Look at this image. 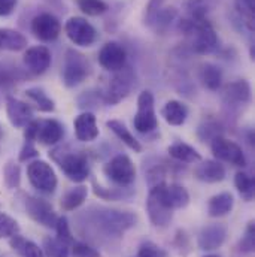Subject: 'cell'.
<instances>
[{"mask_svg":"<svg viewBox=\"0 0 255 257\" xmlns=\"http://www.w3.org/2000/svg\"><path fill=\"white\" fill-rule=\"evenodd\" d=\"M96 212L85 211V215L90 217L96 230H99L105 238H120L124 232L136 226L137 215L130 211H120L112 208H94Z\"/></svg>","mask_w":255,"mask_h":257,"instance_id":"1","label":"cell"},{"mask_svg":"<svg viewBox=\"0 0 255 257\" xmlns=\"http://www.w3.org/2000/svg\"><path fill=\"white\" fill-rule=\"evenodd\" d=\"M50 156L57 162L63 174L73 183H84L90 177V165L87 156L76 151H63V148H56Z\"/></svg>","mask_w":255,"mask_h":257,"instance_id":"2","label":"cell"},{"mask_svg":"<svg viewBox=\"0 0 255 257\" xmlns=\"http://www.w3.org/2000/svg\"><path fill=\"white\" fill-rule=\"evenodd\" d=\"M90 75V63L87 57L75 50H67L64 56L62 81L66 87L73 88L82 84Z\"/></svg>","mask_w":255,"mask_h":257,"instance_id":"3","label":"cell"},{"mask_svg":"<svg viewBox=\"0 0 255 257\" xmlns=\"http://www.w3.org/2000/svg\"><path fill=\"white\" fill-rule=\"evenodd\" d=\"M133 126L139 133H151L158 127L155 114V99L149 90H143L137 97V112L133 118Z\"/></svg>","mask_w":255,"mask_h":257,"instance_id":"4","label":"cell"},{"mask_svg":"<svg viewBox=\"0 0 255 257\" xmlns=\"http://www.w3.org/2000/svg\"><path fill=\"white\" fill-rule=\"evenodd\" d=\"M103 174L114 184L128 187L136 180V166L127 154H117L103 166Z\"/></svg>","mask_w":255,"mask_h":257,"instance_id":"5","label":"cell"},{"mask_svg":"<svg viewBox=\"0 0 255 257\" xmlns=\"http://www.w3.org/2000/svg\"><path fill=\"white\" fill-rule=\"evenodd\" d=\"M27 178L30 184L44 194H51L56 192L59 180L50 163L45 160H35L27 166Z\"/></svg>","mask_w":255,"mask_h":257,"instance_id":"6","label":"cell"},{"mask_svg":"<svg viewBox=\"0 0 255 257\" xmlns=\"http://www.w3.org/2000/svg\"><path fill=\"white\" fill-rule=\"evenodd\" d=\"M134 85V72L124 66L123 69L117 70L115 75L112 76L109 87L106 90V93L103 94V100L108 105H117L120 103L123 99H126L131 88Z\"/></svg>","mask_w":255,"mask_h":257,"instance_id":"7","label":"cell"},{"mask_svg":"<svg viewBox=\"0 0 255 257\" xmlns=\"http://www.w3.org/2000/svg\"><path fill=\"white\" fill-rule=\"evenodd\" d=\"M191 35L192 50L197 54H201V56L212 54L219 47V38H218L215 29L212 27V24L206 18L197 20Z\"/></svg>","mask_w":255,"mask_h":257,"instance_id":"8","label":"cell"},{"mask_svg":"<svg viewBox=\"0 0 255 257\" xmlns=\"http://www.w3.org/2000/svg\"><path fill=\"white\" fill-rule=\"evenodd\" d=\"M210 150H212L213 156L221 162H225V163H230V165L239 166V168L246 166L245 153H243L242 147L239 144H236L234 141H230V139L218 135V136L212 138Z\"/></svg>","mask_w":255,"mask_h":257,"instance_id":"9","label":"cell"},{"mask_svg":"<svg viewBox=\"0 0 255 257\" xmlns=\"http://www.w3.org/2000/svg\"><path fill=\"white\" fill-rule=\"evenodd\" d=\"M66 36L78 47H91L97 41V30L82 17H70L64 24Z\"/></svg>","mask_w":255,"mask_h":257,"instance_id":"10","label":"cell"},{"mask_svg":"<svg viewBox=\"0 0 255 257\" xmlns=\"http://www.w3.org/2000/svg\"><path fill=\"white\" fill-rule=\"evenodd\" d=\"M24 208H26L27 215L38 224H41L44 227H56L59 215L56 214L53 205L48 200H45L42 197L26 194L24 196Z\"/></svg>","mask_w":255,"mask_h":257,"instance_id":"11","label":"cell"},{"mask_svg":"<svg viewBox=\"0 0 255 257\" xmlns=\"http://www.w3.org/2000/svg\"><path fill=\"white\" fill-rule=\"evenodd\" d=\"M146 212L155 227H167L173 218V211L163 202L158 184L152 186L146 199Z\"/></svg>","mask_w":255,"mask_h":257,"instance_id":"12","label":"cell"},{"mask_svg":"<svg viewBox=\"0 0 255 257\" xmlns=\"http://www.w3.org/2000/svg\"><path fill=\"white\" fill-rule=\"evenodd\" d=\"M30 30L36 39L42 42H53L62 33V23L56 15L50 12H44L32 20Z\"/></svg>","mask_w":255,"mask_h":257,"instance_id":"13","label":"cell"},{"mask_svg":"<svg viewBox=\"0 0 255 257\" xmlns=\"http://www.w3.org/2000/svg\"><path fill=\"white\" fill-rule=\"evenodd\" d=\"M228 236V229L222 223H212L204 226L197 238L198 248L203 251H213L222 247Z\"/></svg>","mask_w":255,"mask_h":257,"instance_id":"14","label":"cell"},{"mask_svg":"<svg viewBox=\"0 0 255 257\" xmlns=\"http://www.w3.org/2000/svg\"><path fill=\"white\" fill-rule=\"evenodd\" d=\"M127 62V51L118 42H108L99 51V63L109 72H117L123 69Z\"/></svg>","mask_w":255,"mask_h":257,"instance_id":"15","label":"cell"},{"mask_svg":"<svg viewBox=\"0 0 255 257\" xmlns=\"http://www.w3.org/2000/svg\"><path fill=\"white\" fill-rule=\"evenodd\" d=\"M23 62L27 70L35 75L45 73L53 63V54L45 45H35L26 50L23 56Z\"/></svg>","mask_w":255,"mask_h":257,"instance_id":"16","label":"cell"},{"mask_svg":"<svg viewBox=\"0 0 255 257\" xmlns=\"http://www.w3.org/2000/svg\"><path fill=\"white\" fill-rule=\"evenodd\" d=\"M6 114L14 127H26L33 118V109L29 103L9 96L6 99Z\"/></svg>","mask_w":255,"mask_h":257,"instance_id":"17","label":"cell"},{"mask_svg":"<svg viewBox=\"0 0 255 257\" xmlns=\"http://www.w3.org/2000/svg\"><path fill=\"white\" fill-rule=\"evenodd\" d=\"M160 194L163 202L167 205V208H170L172 211L175 209H182L190 203V193L187 192V189L181 184H166V183H160L158 184Z\"/></svg>","mask_w":255,"mask_h":257,"instance_id":"18","label":"cell"},{"mask_svg":"<svg viewBox=\"0 0 255 257\" xmlns=\"http://www.w3.org/2000/svg\"><path fill=\"white\" fill-rule=\"evenodd\" d=\"M251 85L246 79H237L227 84L222 90V99L227 105L240 106L251 102Z\"/></svg>","mask_w":255,"mask_h":257,"instance_id":"19","label":"cell"},{"mask_svg":"<svg viewBox=\"0 0 255 257\" xmlns=\"http://www.w3.org/2000/svg\"><path fill=\"white\" fill-rule=\"evenodd\" d=\"M73 128H75L76 139L81 142H91V141L97 139V136H99L96 115L90 111H85L75 118Z\"/></svg>","mask_w":255,"mask_h":257,"instance_id":"20","label":"cell"},{"mask_svg":"<svg viewBox=\"0 0 255 257\" xmlns=\"http://www.w3.org/2000/svg\"><path fill=\"white\" fill-rule=\"evenodd\" d=\"M225 174L227 171L224 165H221L218 160H204L200 165H197L194 169V177L198 181H203L207 184L221 183L225 178Z\"/></svg>","mask_w":255,"mask_h":257,"instance_id":"21","label":"cell"},{"mask_svg":"<svg viewBox=\"0 0 255 257\" xmlns=\"http://www.w3.org/2000/svg\"><path fill=\"white\" fill-rule=\"evenodd\" d=\"M63 136L64 126L60 121H57L54 118L39 121L36 141H39L42 145H56L63 139Z\"/></svg>","mask_w":255,"mask_h":257,"instance_id":"22","label":"cell"},{"mask_svg":"<svg viewBox=\"0 0 255 257\" xmlns=\"http://www.w3.org/2000/svg\"><path fill=\"white\" fill-rule=\"evenodd\" d=\"M233 206H234V197L231 193H218L209 199L207 214H209V217H213V218L225 217L227 214H230L233 211Z\"/></svg>","mask_w":255,"mask_h":257,"instance_id":"23","label":"cell"},{"mask_svg":"<svg viewBox=\"0 0 255 257\" xmlns=\"http://www.w3.org/2000/svg\"><path fill=\"white\" fill-rule=\"evenodd\" d=\"M161 115L170 126H182L188 118V106L179 100H169L163 109Z\"/></svg>","mask_w":255,"mask_h":257,"instance_id":"24","label":"cell"},{"mask_svg":"<svg viewBox=\"0 0 255 257\" xmlns=\"http://www.w3.org/2000/svg\"><path fill=\"white\" fill-rule=\"evenodd\" d=\"M27 47V38L14 29L0 27V51H21Z\"/></svg>","mask_w":255,"mask_h":257,"instance_id":"25","label":"cell"},{"mask_svg":"<svg viewBox=\"0 0 255 257\" xmlns=\"http://www.w3.org/2000/svg\"><path fill=\"white\" fill-rule=\"evenodd\" d=\"M200 81L204 88L210 91H218L222 85V72L213 63H204L200 67Z\"/></svg>","mask_w":255,"mask_h":257,"instance_id":"26","label":"cell"},{"mask_svg":"<svg viewBox=\"0 0 255 257\" xmlns=\"http://www.w3.org/2000/svg\"><path fill=\"white\" fill-rule=\"evenodd\" d=\"M106 126H108V128H111L112 133H114L123 144H126L130 150H133L134 153H140V151H142L140 142L134 138V135L130 132V128H128L121 120H109V121L106 123Z\"/></svg>","mask_w":255,"mask_h":257,"instance_id":"27","label":"cell"},{"mask_svg":"<svg viewBox=\"0 0 255 257\" xmlns=\"http://www.w3.org/2000/svg\"><path fill=\"white\" fill-rule=\"evenodd\" d=\"M167 153L170 157H173L175 160L181 162V163H197L201 160L200 153L185 142H175L167 148Z\"/></svg>","mask_w":255,"mask_h":257,"instance_id":"28","label":"cell"},{"mask_svg":"<svg viewBox=\"0 0 255 257\" xmlns=\"http://www.w3.org/2000/svg\"><path fill=\"white\" fill-rule=\"evenodd\" d=\"M87 196H88V187L87 186H82V184L76 186V187L70 189L69 192L64 193L60 205L66 212L75 211L87 200Z\"/></svg>","mask_w":255,"mask_h":257,"instance_id":"29","label":"cell"},{"mask_svg":"<svg viewBox=\"0 0 255 257\" xmlns=\"http://www.w3.org/2000/svg\"><path fill=\"white\" fill-rule=\"evenodd\" d=\"M26 97L36 105V108L42 112H54L56 111V103L54 100L42 90L38 87H32L26 90Z\"/></svg>","mask_w":255,"mask_h":257,"instance_id":"30","label":"cell"},{"mask_svg":"<svg viewBox=\"0 0 255 257\" xmlns=\"http://www.w3.org/2000/svg\"><path fill=\"white\" fill-rule=\"evenodd\" d=\"M11 247L17 250V253H20L23 257H45L44 250L36 242L30 239H24L20 235L11 238Z\"/></svg>","mask_w":255,"mask_h":257,"instance_id":"31","label":"cell"},{"mask_svg":"<svg viewBox=\"0 0 255 257\" xmlns=\"http://www.w3.org/2000/svg\"><path fill=\"white\" fill-rule=\"evenodd\" d=\"M236 12L246 30L254 32L255 26V3L254 0H236Z\"/></svg>","mask_w":255,"mask_h":257,"instance_id":"32","label":"cell"},{"mask_svg":"<svg viewBox=\"0 0 255 257\" xmlns=\"http://www.w3.org/2000/svg\"><path fill=\"white\" fill-rule=\"evenodd\" d=\"M234 186H236L239 194H240L246 202H251V200L254 199V178H252L248 172H243V171L237 172V174L234 175Z\"/></svg>","mask_w":255,"mask_h":257,"instance_id":"33","label":"cell"},{"mask_svg":"<svg viewBox=\"0 0 255 257\" xmlns=\"http://www.w3.org/2000/svg\"><path fill=\"white\" fill-rule=\"evenodd\" d=\"M70 245L60 241L59 238H45L44 239V248L48 257H69L70 254Z\"/></svg>","mask_w":255,"mask_h":257,"instance_id":"34","label":"cell"},{"mask_svg":"<svg viewBox=\"0 0 255 257\" xmlns=\"http://www.w3.org/2000/svg\"><path fill=\"white\" fill-rule=\"evenodd\" d=\"M3 180H5L6 187L11 189V190L20 187V183H21V171H20V166L15 162H8L5 165Z\"/></svg>","mask_w":255,"mask_h":257,"instance_id":"35","label":"cell"},{"mask_svg":"<svg viewBox=\"0 0 255 257\" xmlns=\"http://www.w3.org/2000/svg\"><path fill=\"white\" fill-rule=\"evenodd\" d=\"M76 5L88 17H99L108 11V5L103 0H76Z\"/></svg>","mask_w":255,"mask_h":257,"instance_id":"36","label":"cell"},{"mask_svg":"<svg viewBox=\"0 0 255 257\" xmlns=\"http://www.w3.org/2000/svg\"><path fill=\"white\" fill-rule=\"evenodd\" d=\"M176 14H178V11L173 6L172 8H163L158 12V15L155 17L152 27H155V30H158V32H166L170 27L172 21L176 18Z\"/></svg>","mask_w":255,"mask_h":257,"instance_id":"37","label":"cell"},{"mask_svg":"<svg viewBox=\"0 0 255 257\" xmlns=\"http://www.w3.org/2000/svg\"><path fill=\"white\" fill-rule=\"evenodd\" d=\"M20 233V224L11 215L0 212V239L12 238Z\"/></svg>","mask_w":255,"mask_h":257,"instance_id":"38","label":"cell"},{"mask_svg":"<svg viewBox=\"0 0 255 257\" xmlns=\"http://www.w3.org/2000/svg\"><path fill=\"white\" fill-rule=\"evenodd\" d=\"M56 232H57V238L60 241L66 242L67 245H72L75 242V238L72 235V230H70V224H69V220L66 217H59L57 218V223H56Z\"/></svg>","mask_w":255,"mask_h":257,"instance_id":"39","label":"cell"},{"mask_svg":"<svg viewBox=\"0 0 255 257\" xmlns=\"http://www.w3.org/2000/svg\"><path fill=\"white\" fill-rule=\"evenodd\" d=\"M255 248V224L251 221L242 236V239L239 241V250L242 253H254Z\"/></svg>","mask_w":255,"mask_h":257,"instance_id":"40","label":"cell"},{"mask_svg":"<svg viewBox=\"0 0 255 257\" xmlns=\"http://www.w3.org/2000/svg\"><path fill=\"white\" fill-rule=\"evenodd\" d=\"M163 3H164V0H149L148 2V5L145 8V14H143V23L148 27H152L155 17L163 9Z\"/></svg>","mask_w":255,"mask_h":257,"instance_id":"41","label":"cell"},{"mask_svg":"<svg viewBox=\"0 0 255 257\" xmlns=\"http://www.w3.org/2000/svg\"><path fill=\"white\" fill-rule=\"evenodd\" d=\"M137 257H167V253L157 244L145 241L137 251Z\"/></svg>","mask_w":255,"mask_h":257,"instance_id":"42","label":"cell"},{"mask_svg":"<svg viewBox=\"0 0 255 257\" xmlns=\"http://www.w3.org/2000/svg\"><path fill=\"white\" fill-rule=\"evenodd\" d=\"M72 256L73 257H102V254L91 245L85 242L75 241L72 244Z\"/></svg>","mask_w":255,"mask_h":257,"instance_id":"43","label":"cell"},{"mask_svg":"<svg viewBox=\"0 0 255 257\" xmlns=\"http://www.w3.org/2000/svg\"><path fill=\"white\" fill-rule=\"evenodd\" d=\"M38 156H39V151L35 147V142H27L26 141L24 145H23V148H21V151H20L18 160L20 162H29V160H32V159H35Z\"/></svg>","mask_w":255,"mask_h":257,"instance_id":"44","label":"cell"},{"mask_svg":"<svg viewBox=\"0 0 255 257\" xmlns=\"http://www.w3.org/2000/svg\"><path fill=\"white\" fill-rule=\"evenodd\" d=\"M38 128H39V121L32 120L26 127H24V139L27 142H35L38 136Z\"/></svg>","mask_w":255,"mask_h":257,"instance_id":"45","label":"cell"},{"mask_svg":"<svg viewBox=\"0 0 255 257\" xmlns=\"http://www.w3.org/2000/svg\"><path fill=\"white\" fill-rule=\"evenodd\" d=\"M18 5V0H0V17L11 15Z\"/></svg>","mask_w":255,"mask_h":257,"instance_id":"46","label":"cell"},{"mask_svg":"<svg viewBox=\"0 0 255 257\" xmlns=\"http://www.w3.org/2000/svg\"><path fill=\"white\" fill-rule=\"evenodd\" d=\"M11 82H14V75H12V72H11L5 64L0 63V84H2V85H8V84H11Z\"/></svg>","mask_w":255,"mask_h":257,"instance_id":"47","label":"cell"},{"mask_svg":"<svg viewBox=\"0 0 255 257\" xmlns=\"http://www.w3.org/2000/svg\"><path fill=\"white\" fill-rule=\"evenodd\" d=\"M206 0H188V8H194V6H201Z\"/></svg>","mask_w":255,"mask_h":257,"instance_id":"48","label":"cell"},{"mask_svg":"<svg viewBox=\"0 0 255 257\" xmlns=\"http://www.w3.org/2000/svg\"><path fill=\"white\" fill-rule=\"evenodd\" d=\"M3 138V128H2V126H0V139Z\"/></svg>","mask_w":255,"mask_h":257,"instance_id":"49","label":"cell"},{"mask_svg":"<svg viewBox=\"0 0 255 257\" xmlns=\"http://www.w3.org/2000/svg\"><path fill=\"white\" fill-rule=\"evenodd\" d=\"M204 257H218V256H215V254H207V256H204Z\"/></svg>","mask_w":255,"mask_h":257,"instance_id":"50","label":"cell"}]
</instances>
